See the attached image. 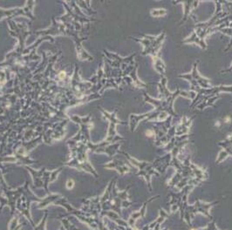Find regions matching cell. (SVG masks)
Wrapping results in <instances>:
<instances>
[{"label":"cell","instance_id":"cell-5","mask_svg":"<svg viewBox=\"0 0 232 230\" xmlns=\"http://www.w3.org/2000/svg\"><path fill=\"white\" fill-rule=\"evenodd\" d=\"M146 135L148 136V137H152V136H154V132L148 130V131H146Z\"/></svg>","mask_w":232,"mask_h":230},{"label":"cell","instance_id":"cell-6","mask_svg":"<svg viewBox=\"0 0 232 230\" xmlns=\"http://www.w3.org/2000/svg\"><path fill=\"white\" fill-rule=\"evenodd\" d=\"M229 121H230V120H229V117H227L226 118V120H224V122H226V123H229Z\"/></svg>","mask_w":232,"mask_h":230},{"label":"cell","instance_id":"cell-4","mask_svg":"<svg viewBox=\"0 0 232 230\" xmlns=\"http://www.w3.org/2000/svg\"><path fill=\"white\" fill-rule=\"evenodd\" d=\"M185 6V15H184V18L182 21H185L187 18H188L189 13L190 12V5L193 4V2H185V3H182Z\"/></svg>","mask_w":232,"mask_h":230},{"label":"cell","instance_id":"cell-1","mask_svg":"<svg viewBox=\"0 0 232 230\" xmlns=\"http://www.w3.org/2000/svg\"><path fill=\"white\" fill-rule=\"evenodd\" d=\"M197 63H198V61L194 64L192 72H191V73H189L188 75L192 79L195 80V81L196 82L199 86H201L202 88H204V87H205L206 89L210 88L211 86L209 85V79H208V78H204L198 74V72H197V67H196Z\"/></svg>","mask_w":232,"mask_h":230},{"label":"cell","instance_id":"cell-2","mask_svg":"<svg viewBox=\"0 0 232 230\" xmlns=\"http://www.w3.org/2000/svg\"><path fill=\"white\" fill-rule=\"evenodd\" d=\"M154 67H155V69L158 71V72H160V73H161V74L165 73V65L163 64L162 60H161V59L158 57H155Z\"/></svg>","mask_w":232,"mask_h":230},{"label":"cell","instance_id":"cell-3","mask_svg":"<svg viewBox=\"0 0 232 230\" xmlns=\"http://www.w3.org/2000/svg\"><path fill=\"white\" fill-rule=\"evenodd\" d=\"M150 13L153 17H161V16H164L167 13V10L164 9H154L151 10Z\"/></svg>","mask_w":232,"mask_h":230}]
</instances>
